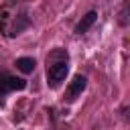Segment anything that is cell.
Masks as SVG:
<instances>
[{
    "mask_svg": "<svg viewBox=\"0 0 130 130\" xmlns=\"http://www.w3.org/2000/svg\"><path fill=\"white\" fill-rule=\"evenodd\" d=\"M85 87H87V77H85V75H75V77L69 81L63 100H65V102H75V100L83 93Z\"/></svg>",
    "mask_w": 130,
    "mask_h": 130,
    "instance_id": "cell-3",
    "label": "cell"
},
{
    "mask_svg": "<svg viewBox=\"0 0 130 130\" xmlns=\"http://www.w3.org/2000/svg\"><path fill=\"white\" fill-rule=\"evenodd\" d=\"M26 87V79L22 77H14L6 71H0V98L12 93V91H22Z\"/></svg>",
    "mask_w": 130,
    "mask_h": 130,
    "instance_id": "cell-2",
    "label": "cell"
},
{
    "mask_svg": "<svg viewBox=\"0 0 130 130\" xmlns=\"http://www.w3.org/2000/svg\"><path fill=\"white\" fill-rule=\"evenodd\" d=\"M95 20H98V12L95 10H89L85 16H81V20L75 24V35H85L93 24H95Z\"/></svg>",
    "mask_w": 130,
    "mask_h": 130,
    "instance_id": "cell-5",
    "label": "cell"
},
{
    "mask_svg": "<svg viewBox=\"0 0 130 130\" xmlns=\"http://www.w3.org/2000/svg\"><path fill=\"white\" fill-rule=\"evenodd\" d=\"M30 26V16H28V12L26 10H22V12H18V14H14L12 16V24L8 26V37H16V35H20L22 30H26Z\"/></svg>",
    "mask_w": 130,
    "mask_h": 130,
    "instance_id": "cell-4",
    "label": "cell"
},
{
    "mask_svg": "<svg viewBox=\"0 0 130 130\" xmlns=\"http://www.w3.org/2000/svg\"><path fill=\"white\" fill-rule=\"evenodd\" d=\"M69 73V53L67 49H53L47 55V83L49 87H59Z\"/></svg>",
    "mask_w": 130,
    "mask_h": 130,
    "instance_id": "cell-1",
    "label": "cell"
},
{
    "mask_svg": "<svg viewBox=\"0 0 130 130\" xmlns=\"http://www.w3.org/2000/svg\"><path fill=\"white\" fill-rule=\"evenodd\" d=\"M14 65H16V69H20L22 73H32V71H35L37 61H35L32 57H18Z\"/></svg>",
    "mask_w": 130,
    "mask_h": 130,
    "instance_id": "cell-6",
    "label": "cell"
}]
</instances>
